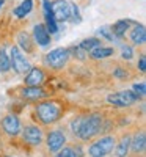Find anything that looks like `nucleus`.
<instances>
[{"label": "nucleus", "mask_w": 146, "mask_h": 157, "mask_svg": "<svg viewBox=\"0 0 146 157\" xmlns=\"http://www.w3.org/2000/svg\"><path fill=\"white\" fill-rule=\"evenodd\" d=\"M102 129V116L98 113H91L86 116H80V124L75 135L80 140H91L94 135H98Z\"/></svg>", "instance_id": "f03ea898"}, {"label": "nucleus", "mask_w": 146, "mask_h": 157, "mask_svg": "<svg viewBox=\"0 0 146 157\" xmlns=\"http://www.w3.org/2000/svg\"><path fill=\"white\" fill-rule=\"evenodd\" d=\"M99 35L104 36L105 39H109V41H112V39H113V35L110 33V29H107V27H102V29L99 30Z\"/></svg>", "instance_id": "cd10ccee"}, {"label": "nucleus", "mask_w": 146, "mask_h": 157, "mask_svg": "<svg viewBox=\"0 0 146 157\" xmlns=\"http://www.w3.org/2000/svg\"><path fill=\"white\" fill-rule=\"evenodd\" d=\"M138 69H140L141 72H144V71H146V57H144V55H141V57H140V61H138Z\"/></svg>", "instance_id": "c85d7f7f"}, {"label": "nucleus", "mask_w": 146, "mask_h": 157, "mask_svg": "<svg viewBox=\"0 0 146 157\" xmlns=\"http://www.w3.org/2000/svg\"><path fill=\"white\" fill-rule=\"evenodd\" d=\"M17 43H19L21 49L25 50V52H32V50H33V44H32V39H30L29 33L21 32V33L17 35Z\"/></svg>", "instance_id": "a211bd4d"}, {"label": "nucleus", "mask_w": 146, "mask_h": 157, "mask_svg": "<svg viewBox=\"0 0 146 157\" xmlns=\"http://www.w3.org/2000/svg\"><path fill=\"white\" fill-rule=\"evenodd\" d=\"M130 41L134 44H137V46L144 44V41H146V30H144L143 25H135V27L132 29V32H130Z\"/></svg>", "instance_id": "2eb2a0df"}, {"label": "nucleus", "mask_w": 146, "mask_h": 157, "mask_svg": "<svg viewBox=\"0 0 146 157\" xmlns=\"http://www.w3.org/2000/svg\"><path fill=\"white\" fill-rule=\"evenodd\" d=\"M52 14H54L55 21H69L71 17V3H68L66 0H57L52 3Z\"/></svg>", "instance_id": "1a4fd4ad"}, {"label": "nucleus", "mask_w": 146, "mask_h": 157, "mask_svg": "<svg viewBox=\"0 0 146 157\" xmlns=\"http://www.w3.org/2000/svg\"><path fill=\"white\" fill-rule=\"evenodd\" d=\"M46 143H47V149L50 152H58L66 143V135L63 130H52V132L47 134Z\"/></svg>", "instance_id": "6e6552de"}, {"label": "nucleus", "mask_w": 146, "mask_h": 157, "mask_svg": "<svg viewBox=\"0 0 146 157\" xmlns=\"http://www.w3.org/2000/svg\"><path fill=\"white\" fill-rule=\"evenodd\" d=\"M129 148H130V137L126 135L116 146V157H126L129 152Z\"/></svg>", "instance_id": "aec40b11"}, {"label": "nucleus", "mask_w": 146, "mask_h": 157, "mask_svg": "<svg viewBox=\"0 0 146 157\" xmlns=\"http://www.w3.org/2000/svg\"><path fill=\"white\" fill-rule=\"evenodd\" d=\"M35 113L43 124H54L61 118L63 107L57 101H44V102H39L36 105Z\"/></svg>", "instance_id": "f257e3e1"}, {"label": "nucleus", "mask_w": 146, "mask_h": 157, "mask_svg": "<svg viewBox=\"0 0 146 157\" xmlns=\"http://www.w3.org/2000/svg\"><path fill=\"white\" fill-rule=\"evenodd\" d=\"M80 49H83L85 52H91L93 49L96 47H101V41L98 38H88V39H83V41L80 43V46H79Z\"/></svg>", "instance_id": "412c9836"}, {"label": "nucleus", "mask_w": 146, "mask_h": 157, "mask_svg": "<svg viewBox=\"0 0 146 157\" xmlns=\"http://www.w3.org/2000/svg\"><path fill=\"white\" fill-rule=\"evenodd\" d=\"M44 82H46V74L41 68H30L24 78L25 86H41Z\"/></svg>", "instance_id": "9b49d317"}, {"label": "nucleus", "mask_w": 146, "mask_h": 157, "mask_svg": "<svg viewBox=\"0 0 146 157\" xmlns=\"http://www.w3.org/2000/svg\"><path fill=\"white\" fill-rule=\"evenodd\" d=\"M68 60H69V50L64 47L54 49L46 55V63L52 69H63V66L68 63Z\"/></svg>", "instance_id": "20e7f679"}, {"label": "nucleus", "mask_w": 146, "mask_h": 157, "mask_svg": "<svg viewBox=\"0 0 146 157\" xmlns=\"http://www.w3.org/2000/svg\"><path fill=\"white\" fill-rule=\"evenodd\" d=\"M22 140L30 146H39L43 143V130L38 126H25L22 130Z\"/></svg>", "instance_id": "0eeeda50"}, {"label": "nucleus", "mask_w": 146, "mask_h": 157, "mask_svg": "<svg viewBox=\"0 0 146 157\" xmlns=\"http://www.w3.org/2000/svg\"><path fill=\"white\" fill-rule=\"evenodd\" d=\"M146 148V135H144V130H140L134 135V138H130V148L134 154H141Z\"/></svg>", "instance_id": "4468645a"}, {"label": "nucleus", "mask_w": 146, "mask_h": 157, "mask_svg": "<svg viewBox=\"0 0 146 157\" xmlns=\"http://www.w3.org/2000/svg\"><path fill=\"white\" fill-rule=\"evenodd\" d=\"M135 101H137L135 94L132 93V91H127V90L118 91V93H113V94L107 96V102L112 104V105H115V107H129Z\"/></svg>", "instance_id": "423d86ee"}, {"label": "nucleus", "mask_w": 146, "mask_h": 157, "mask_svg": "<svg viewBox=\"0 0 146 157\" xmlns=\"http://www.w3.org/2000/svg\"><path fill=\"white\" fill-rule=\"evenodd\" d=\"M55 157H77V154H75L74 148H61L55 154Z\"/></svg>", "instance_id": "393cba45"}, {"label": "nucleus", "mask_w": 146, "mask_h": 157, "mask_svg": "<svg viewBox=\"0 0 146 157\" xmlns=\"http://www.w3.org/2000/svg\"><path fill=\"white\" fill-rule=\"evenodd\" d=\"M2 129L10 137H16V135L21 134L22 126H21V121L16 115H6L2 120Z\"/></svg>", "instance_id": "9d476101"}, {"label": "nucleus", "mask_w": 146, "mask_h": 157, "mask_svg": "<svg viewBox=\"0 0 146 157\" xmlns=\"http://www.w3.org/2000/svg\"><path fill=\"white\" fill-rule=\"evenodd\" d=\"M2 3H3V0H0V8H2Z\"/></svg>", "instance_id": "c756f323"}, {"label": "nucleus", "mask_w": 146, "mask_h": 157, "mask_svg": "<svg viewBox=\"0 0 146 157\" xmlns=\"http://www.w3.org/2000/svg\"><path fill=\"white\" fill-rule=\"evenodd\" d=\"M69 21L72 22V24H79L82 19H80V13H79V6L77 5H71V17H69Z\"/></svg>", "instance_id": "b1692460"}, {"label": "nucleus", "mask_w": 146, "mask_h": 157, "mask_svg": "<svg viewBox=\"0 0 146 157\" xmlns=\"http://www.w3.org/2000/svg\"><path fill=\"white\" fill-rule=\"evenodd\" d=\"M132 93L135 94V98H137V101L140 99V98H143L144 94H146V85L141 82V83H135L134 85V88H132Z\"/></svg>", "instance_id": "5701e85b"}, {"label": "nucleus", "mask_w": 146, "mask_h": 157, "mask_svg": "<svg viewBox=\"0 0 146 157\" xmlns=\"http://www.w3.org/2000/svg\"><path fill=\"white\" fill-rule=\"evenodd\" d=\"M91 58H94V60H104V58H109L113 55V49L112 47H96V49H93L91 52Z\"/></svg>", "instance_id": "dca6fc26"}, {"label": "nucleus", "mask_w": 146, "mask_h": 157, "mask_svg": "<svg viewBox=\"0 0 146 157\" xmlns=\"http://www.w3.org/2000/svg\"><path fill=\"white\" fill-rule=\"evenodd\" d=\"M5 157H11V155H5Z\"/></svg>", "instance_id": "7c9ffc66"}, {"label": "nucleus", "mask_w": 146, "mask_h": 157, "mask_svg": "<svg viewBox=\"0 0 146 157\" xmlns=\"http://www.w3.org/2000/svg\"><path fill=\"white\" fill-rule=\"evenodd\" d=\"M10 68H11L10 57L5 52V49H2L0 50V72H6V71H10Z\"/></svg>", "instance_id": "4be33fe9"}, {"label": "nucleus", "mask_w": 146, "mask_h": 157, "mask_svg": "<svg viewBox=\"0 0 146 157\" xmlns=\"http://www.w3.org/2000/svg\"><path fill=\"white\" fill-rule=\"evenodd\" d=\"M113 75H115L116 78H119V80H126L129 74H127V71L123 69V68H116V69L113 71Z\"/></svg>", "instance_id": "bb28decb"}, {"label": "nucleus", "mask_w": 146, "mask_h": 157, "mask_svg": "<svg viewBox=\"0 0 146 157\" xmlns=\"http://www.w3.org/2000/svg\"><path fill=\"white\" fill-rule=\"evenodd\" d=\"M129 25H130V21H118L115 22L113 29H110L113 32V35H116L118 38H123L126 35V32L129 30Z\"/></svg>", "instance_id": "f3484780"}, {"label": "nucleus", "mask_w": 146, "mask_h": 157, "mask_svg": "<svg viewBox=\"0 0 146 157\" xmlns=\"http://www.w3.org/2000/svg\"><path fill=\"white\" fill-rule=\"evenodd\" d=\"M115 143H116V140H115V137H112V135L101 137L98 141H94V143L90 146L88 154H90V157H107V155L113 151Z\"/></svg>", "instance_id": "7ed1b4c3"}, {"label": "nucleus", "mask_w": 146, "mask_h": 157, "mask_svg": "<svg viewBox=\"0 0 146 157\" xmlns=\"http://www.w3.org/2000/svg\"><path fill=\"white\" fill-rule=\"evenodd\" d=\"M32 8H33V0H24L21 6L14 8V16H17L19 19H22L24 16H27L29 13L32 11Z\"/></svg>", "instance_id": "6ab92c4d"}, {"label": "nucleus", "mask_w": 146, "mask_h": 157, "mask_svg": "<svg viewBox=\"0 0 146 157\" xmlns=\"http://www.w3.org/2000/svg\"><path fill=\"white\" fill-rule=\"evenodd\" d=\"M21 94L27 101H39V99L46 98V91L43 86H25Z\"/></svg>", "instance_id": "ddd939ff"}, {"label": "nucleus", "mask_w": 146, "mask_h": 157, "mask_svg": "<svg viewBox=\"0 0 146 157\" xmlns=\"http://www.w3.org/2000/svg\"><path fill=\"white\" fill-rule=\"evenodd\" d=\"M10 64H11V68L14 69L17 74H25V72H29V69H30V63L27 61L25 55L22 54V50L17 46L11 47V52H10Z\"/></svg>", "instance_id": "39448f33"}, {"label": "nucleus", "mask_w": 146, "mask_h": 157, "mask_svg": "<svg viewBox=\"0 0 146 157\" xmlns=\"http://www.w3.org/2000/svg\"><path fill=\"white\" fill-rule=\"evenodd\" d=\"M121 57L124 60H132V57H134V50H132L130 46H123L121 49Z\"/></svg>", "instance_id": "a878e982"}, {"label": "nucleus", "mask_w": 146, "mask_h": 157, "mask_svg": "<svg viewBox=\"0 0 146 157\" xmlns=\"http://www.w3.org/2000/svg\"><path fill=\"white\" fill-rule=\"evenodd\" d=\"M33 38H35V43L41 47H46L50 44V35L43 24H36L33 27Z\"/></svg>", "instance_id": "f8f14e48"}]
</instances>
